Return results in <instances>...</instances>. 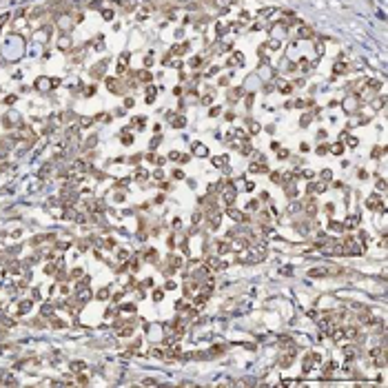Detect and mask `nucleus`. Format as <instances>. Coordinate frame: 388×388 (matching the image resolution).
I'll use <instances>...</instances> for the list:
<instances>
[{"instance_id": "obj_1", "label": "nucleus", "mask_w": 388, "mask_h": 388, "mask_svg": "<svg viewBox=\"0 0 388 388\" xmlns=\"http://www.w3.org/2000/svg\"><path fill=\"white\" fill-rule=\"evenodd\" d=\"M342 253L344 255H362V246L355 242V238H346L342 242Z\"/></svg>"}, {"instance_id": "obj_2", "label": "nucleus", "mask_w": 388, "mask_h": 388, "mask_svg": "<svg viewBox=\"0 0 388 388\" xmlns=\"http://www.w3.org/2000/svg\"><path fill=\"white\" fill-rule=\"evenodd\" d=\"M319 362H321V359H319L317 353H308V355L304 357V364H302V368H304V373H310V371H313V366H317Z\"/></svg>"}, {"instance_id": "obj_3", "label": "nucleus", "mask_w": 388, "mask_h": 388, "mask_svg": "<svg viewBox=\"0 0 388 388\" xmlns=\"http://www.w3.org/2000/svg\"><path fill=\"white\" fill-rule=\"evenodd\" d=\"M36 87L38 89H42V91H49V87H58V80H51V78H38L36 80Z\"/></svg>"}, {"instance_id": "obj_4", "label": "nucleus", "mask_w": 388, "mask_h": 388, "mask_svg": "<svg viewBox=\"0 0 388 388\" xmlns=\"http://www.w3.org/2000/svg\"><path fill=\"white\" fill-rule=\"evenodd\" d=\"M229 217H231L233 222H240V224H242V222H249V215H244V213L238 211V209H229Z\"/></svg>"}, {"instance_id": "obj_5", "label": "nucleus", "mask_w": 388, "mask_h": 388, "mask_svg": "<svg viewBox=\"0 0 388 388\" xmlns=\"http://www.w3.org/2000/svg\"><path fill=\"white\" fill-rule=\"evenodd\" d=\"M297 36H299V38H304V40H310V38H313V29H310L308 25H299Z\"/></svg>"}, {"instance_id": "obj_6", "label": "nucleus", "mask_w": 388, "mask_h": 388, "mask_svg": "<svg viewBox=\"0 0 388 388\" xmlns=\"http://www.w3.org/2000/svg\"><path fill=\"white\" fill-rule=\"evenodd\" d=\"M209 268H213V271H224V268H229V266H226V262L217 260V257H211V260H209Z\"/></svg>"}, {"instance_id": "obj_7", "label": "nucleus", "mask_w": 388, "mask_h": 388, "mask_svg": "<svg viewBox=\"0 0 388 388\" xmlns=\"http://www.w3.org/2000/svg\"><path fill=\"white\" fill-rule=\"evenodd\" d=\"M107 87L113 89V93H124V89L120 87V82H118L116 78H107Z\"/></svg>"}, {"instance_id": "obj_8", "label": "nucleus", "mask_w": 388, "mask_h": 388, "mask_svg": "<svg viewBox=\"0 0 388 388\" xmlns=\"http://www.w3.org/2000/svg\"><path fill=\"white\" fill-rule=\"evenodd\" d=\"M249 171H251V173H262V171H266V162H264V160H260V162H255V164L249 166Z\"/></svg>"}, {"instance_id": "obj_9", "label": "nucleus", "mask_w": 388, "mask_h": 388, "mask_svg": "<svg viewBox=\"0 0 388 388\" xmlns=\"http://www.w3.org/2000/svg\"><path fill=\"white\" fill-rule=\"evenodd\" d=\"M242 62H244V55H242L240 51H235L233 58H229V62H226V64H229V67H235V64H242Z\"/></svg>"}, {"instance_id": "obj_10", "label": "nucleus", "mask_w": 388, "mask_h": 388, "mask_svg": "<svg viewBox=\"0 0 388 388\" xmlns=\"http://www.w3.org/2000/svg\"><path fill=\"white\" fill-rule=\"evenodd\" d=\"M355 107H357V100L353 98V96H348L346 100H344V109L348 111V113H353L355 111Z\"/></svg>"}, {"instance_id": "obj_11", "label": "nucleus", "mask_w": 388, "mask_h": 388, "mask_svg": "<svg viewBox=\"0 0 388 388\" xmlns=\"http://www.w3.org/2000/svg\"><path fill=\"white\" fill-rule=\"evenodd\" d=\"M235 195H238V191H235L233 186L226 188V191H224V200H226V204H233V202H235Z\"/></svg>"}, {"instance_id": "obj_12", "label": "nucleus", "mask_w": 388, "mask_h": 388, "mask_svg": "<svg viewBox=\"0 0 388 388\" xmlns=\"http://www.w3.org/2000/svg\"><path fill=\"white\" fill-rule=\"evenodd\" d=\"M368 209H379V211H382V209H384V204H382V200H379L377 195H373L371 200H368Z\"/></svg>"}, {"instance_id": "obj_13", "label": "nucleus", "mask_w": 388, "mask_h": 388, "mask_svg": "<svg viewBox=\"0 0 388 388\" xmlns=\"http://www.w3.org/2000/svg\"><path fill=\"white\" fill-rule=\"evenodd\" d=\"M69 47H71V38H69V36H62L60 40H58V49H62V51H67Z\"/></svg>"}, {"instance_id": "obj_14", "label": "nucleus", "mask_w": 388, "mask_h": 388, "mask_svg": "<svg viewBox=\"0 0 388 388\" xmlns=\"http://www.w3.org/2000/svg\"><path fill=\"white\" fill-rule=\"evenodd\" d=\"M220 220H222L220 213H211V217H209V226H211V229H217V226H220Z\"/></svg>"}, {"instance_id": "obj_15", "label": "nucleus", "mask_w": 388, "mask_h": 388, "mask_svg": "<svg viewBox=\"0 0 388 388\" xmlns=\"http://www.w3.org/2000/svg\"><path fill=\"white\" fill-rule=\"evenodd\" d=\"M29 310H31V302H29V299L20 302V306H18V315H25V313H29Z\"/></svg>"}, {"instance_id": "obj_16", "label": "nucleus", "mask_w": 388, "mask_h": 388, "mask_svg": "<svg viewBox=\"0 0 388 388\" xmlns=\"http://www.w3.org/2000/svg\"><path fill=\"white\" fill-rule=\"evenodd\" d=\"M195 293H197V284H191V282H188L186 286H184V295L191 297V295H195Z\"/></svg>"}, {"instance_id": "obj_17", "label": "nucleus", "mask_w": 388, "mask_h": 388, "mask_svg": "<svg viewBox=\"0 0 388 388\" xmlns=\"http://www.w3.org/2000/svg\"><path fill=\"white\" fill-rule=\"evenodd\" d=\"M231 251V242H217V253H229Z\"/></svg>"}, {"instance_id": "obj_18", "label": "nucleus", "mask_w": 388, "mask_h": 388, "mask_svg": "<svg viewBox=\"0 0 388 388\" xmlns=\"http://www.w3.org/2000/svg\"><path fill=\"white\" fill-rule=\"evenodd\" d=\"M193 153L195 155H206V146L200 144V142H195V144H193Z\"/></svg>"}, {"instance_id": "obj_19", "label": "nucleus", "mask_w": 388, "mask_h": 388, "mask_svg": "<svg viewBox=\"0 0 388 388\" xmlns=\"http://www.w3.org/2000/svg\"><path fill=\"white\" fill-rule=\"evenodd\" d=\"M242 91H244V89H231V91H229V100H233V102L240 100V98H242Z\"/></svg>"}, {"instance_id": "obj_20", "label": "nucleus", "mask_w": 388, "mask_h": 388, "mask_svg": "<svg viewBox=\"0 0 388 388\" xmlns=\"http://www.w3.org/2000/svg\"><path fill=\"white\" fill-rule=\"evenodd\" d=\"M171 120H173V127H175V129H182V127H184V122H186L182 116H171Z\"/></svg>"}, {"instance_id": "obj_21", "label": "nucleus", "mask_w": 388, "mask_h": 388, "mask_svg": "<svg viewBox=\"0 0 388 388\" xmlns=\"http://www.w3.org/2000/svg\"><path fill=\"white\" fill-rule=\"evenodd\" d=\"M213 166H217V169H224V166H226V155L213 158Z\"/></svg>"}, {"instance_id": "obj_22", "label": "nucleus", "mask_w": 388, "mask_h": 388, "mask_svg": "<svg viewBox=\"0 0 388 388\" xmlns=\"http://www.w3.org/2000/svg\"><path fill=\"white\" fill-rule=\"evenodd\" d=\"M280 93H284V96H291V93H293V84L282 82V84H280Z\"/></svg>"}, {"instance_id": "obj_23", "label": "nucleus", "mask_w": 388, "mask_h": 388, "mask_svg": "<svg viewBox=\"0 0 388 388\" xmlns=\"http://www.w3.org/2000/svg\"><path fill=\"white\" fill-rule=\"evenodd\" d=\"M324 188H326V186L321 184V182H319V184H317V182H313V184L308 186V193H319V191H324Z\"/></svg>"}, {"instance_id": "obj_24", "label": "nucleus", "mask_w": 388, "mask_h": 388, "mask_svg": "<svg viewBox=\"0 0 388 388\" xmlns=\"http://www.w3.org/2000/svg\"><path fill=\"white\" fill-rule=\"evenodd\" d=\"M231 7V0H217V11H226Z\"/></svg>"}, {"instance_id": "obj_25", "label": "nucleus", "mask_w": 388, "mask_h": 388, "mask_svg": "<svg viewBox=\"0 0 388 388\" xmlns=\"http://www.w3.org/2000/svg\"><path fill=\"white\" fill-rule=\"evenodd\" d=\"M138 78H140L142 82H151V73H149V71H140Z\"/></svg>"}, {"instance_id": "obj_26", "label": "nucleus", "mask_w": 388, "mask_h": 388, "mask_svg": "<svg viewBox=\"0 0 388 388\" xmlns=\"http://www.w3.org/2000/svg\"><path fill=\"white\" fill-rule=\"evenodd\" d=\"M344 355H348V357L357 355V348H355V344H353V346H346V348H344Z\"/></svg>"}, {"instance_id": "obj_27", "label": "nucleus", "mask_w": 388, "mask_h": 388, "mask_svg": "<svg viewBox=\"0 0 388 388\" xmlns=\"http://www.w3.org/2000/svg\"><path fill=\"white\" fill-rule=\"evenodd\" d=\"M133 124H135V129H144L146 120H144V118H135V120H133Z\"/></svg>"}, {"instance_id": "obj_28", "label": "nucleus", "mask_w": 388, "mask_h": 388, "mask_svg": "<svg viewBox=\"0 0 388 388\" xmlns=\"http://www.w3.org/2000/svg\"><path fill=\"white\" fill-rule=\"evenodd\" d=\"M71 368H73V371H84V368H87V364H84V362H73Z\"/></svg>"}, {"instance_id": "obj_29", "label": "nucleus", "mask_w": 388, "mask_h": 388, "mask_svg": "<svg viewBox=\"0 0 388 388\" xmlns=\"http://www.w3.org/2000/svg\"><path fill=\"white\" fill-rule=\"evenodd\" d=\"M44 273H47V275H53V273H58V268H55V264H47Z\"/></svg>"}, {"instance_id": "obj_30", "label": "nucleus", "mask_w": 388, "mask_h": 388, "mask_svg": "<svg viewBox=\"0 0 388 388\" xmlns=\"http://www.w3.org/2000/svg\"><path fill=\"white\" fill-rule=\"evenodd\" d=\"M315 211H317V209H315V202H313V200H310V202H308V204H306V213H308V215H313V213H315Z\"/></svg>"}, {"instance_id": "obj_31", "label": "nucleus", "mask_w": 388, "mask_h": 388, "mask_svg": "<svg viewBox=\"0 0 388 388\" xmlns=\"http://www.w3.org/2000/svg\"><path fill=\"white\" fill-rule=\"evenodd\" d=\"M146 177H149L146 171H138V173H135V180H138V182H142V180H146Z\"/></svg>"}, {"instance_id": "obj_32", "label": "nucleus", "mask_w": 388, "mask_h": 388, "mask_svg": "<svg viewBox=\"0 0 388 388\" xmlns=\"http://www.w3.org/2000/svg\"><path fill=\"white\" fill-rule=\"evenodd\" d=\"M80 124H82V127H91V124H93V118H80Z\"/></svg>"}, {"instance_id": "obj_33", "label": "nucleus", "mask_w": 388, "mask_h": 388, "mask_svg": "<svg viewBox=\"0 0 388 388\" xmlns=\"http://www.w3.org/2000/svg\"><path fill=\"white\" fill-rule=\"evenodd\" d=\"M330 151H333L335 155H339V153L344 151V146H342V144H333V146H330Z\"/></svg>"}, {"instance_id": "obj_34", "label": "nucleus", "mask_w": 388, "mask_h": 388, "mask_svg": "<svg viewBox=\"0 0 388 388\" xmlns=\"http://www.w3.org/2000/svg\"><path fill=\"white\" fill-rule=\"evenodd\" d=\"M357 220H359L357 215H351V217L346 220V226H355V224H357Z\"/></svg>"}, {"instance_id": "obj_35", "label": "nucleus", "mask_w": 388, "mask_h": 388, "mask_svg": "<svg viewBox=\"0 0 388 388\" xmlns=\"http://www.w3.org/2000/svg\"><path fill=\"white\" fill-rule=\"evenodd\" d=\"M213 96H215V91H211V93H206V96L202 98V102H204V105H209V102L213 100Z\"/></svg>"}, {"instance_id": "obj_36", "label": "nucleus", "mask_w": 388, "mask_h": 388, "mask_svg": "<svg viewBox=\"0 0 388 388\" xmlns=\"http://www.w3.org/2000/svg\"><path fill=\"white\" fill-rule=\"evenodd\" d=\"M188 62H191V67L195 69V67H200V64H202V58H191Z\"/></svg>"}, {"instance_id": "obj_37", "label": "nucleus", "mask_w": 388, "mask_h": 388, "mask_svg": "<svg viewBox=\"0 0 388 388\" xmlns=\"http://www.w3.org/2000/svg\"><path fill=\"white\" fill-rule=\"evenodd\" d=\"M186 302H175V310H186Z\"/></svg>"}, {"instance_id": "obj_38", "label": "nucleus", "mask_w": 388, "mask_h": 388, "mask_svg": "<svg viewBox=\"0 0 388 388\" xmlns=\"http://www.w3.org/2000/svg\"><path fill=\"white\" fill-rule=\"evenodd\" d=\"M102 18H105V20H111V18H113V11H111V9H105V11H102Z\"/></svg>"}, {"instance_id": "obj_39", "label": "nucleus", "mask_w": 388, "mask_h": 388, "mask_svg": "<svg viewBox=\"0 0 388 388\" xmlns=\"http://www.w3.org/2000/svg\"><path fill=\"white\" fill-rule=\"evenodd\" d=\"M344 226L342 224H337V222H330V231H342Z\"/></svg>"}, {"instance_id": "obj_40", "label": "nucleus", "mask_w": 388, "mask_h": 388, "mask_svg": "<svg viewBox=\"0 0 388 388\" xmlns=\"http://www.w3.org/2000/svg\"><path fill=\"white\" fill-rule=\"evenodd\" d=\"M98 297H100V299H107V297H109V291H107V288H102V291L98 293Z\"/></svg>"}, {"instance_id": "obj_41", "label": "nucleus", "mask_w": 388, "mask_h": 388, "mask_svg": "<svg viewBox=\"0 0 388 388\" xmlns=\"http://www.w3.org/2000/svg\"><path fill=\"white\" fill-rule=\"evenodd\" d=\"M51 324H53L55 328H64V321H60V319H51Z\"/></svg>"}, {"instance_id": "obj_42", "label": "nucleus", "mask_w": 388, "mask_h": 388, "mask_svg": "<svg viewBox=\"0 0 388 388\" xmlns=\"http://www.w3.org/2000/svg\"><path fill=\"white\" fill-rule=\"evenodd\" d=\"M280 44H282L280 40H271V42H268V47H271V49H280Z\"/></svg>"}, {"instance_id": "obj_43", "label": "nucleus", "mask_w": 388, "mask_h": 388, "mask_svg": "<svg viewBox=\"0 0 388 388\" xmlns=\"http://www.w3.org/2000/svg\"><path fill=\"white\" fill-rule=\"evenodd\" d=\"M131 140H133V138H131L129 133H122V142H124V144H131Z\"/></svg>"}, {"instance_id": "obj_44", "label": "nucleus", "mask_w": 388, "mask_h": 388, "mask_svg": "<svg viewBox=\"0 0 388 388\" xmlns=\"http://www.w3.org/2000/svg\"><path fill=\"white\" fill-rule=\"evenodd\" d=\"M169 158H171V160H180V158H182V153H177V151H171V153H169Z\"/></svg>"}, {"instance_id": "obj_45", "label": "nucleus", "mask_w": 388, "mask_h": 388, "mask_svg": "<svg viewBox=\"0 0 388 388\" xmlns=\"http://www.w3.org/2000/svg\"><path fill=\"white\" fill-rule=\"evenodd\" d=\"M217 71H220V69H217V67H211V69H209V73H204V75H206V78H211V75H215Z\"/></svg>"}, {"instance_id": "obj_46", "label": "nucleus", "mask_w": 388, "mask_h": 388, "mask_svg": "<svg viewBox=\"0 0 388 388\" xmlns=\"http://www.w3.org/2000/svg\"><path fill=\"white\" fill-rule=\"evenodd\" d=\"M257 131H260V124L257 122H251V133H257Z\"/></svg>"}, {"instance_id": "obj_47", "label": "nucleus", "mask_w": 388, "mask_h": 388, "mask_svg": "<svg viewBox=\"0 0 388 388\" xmlns=\"http://www.w3.org/2000/svg\"><path fill=\"white\" fill-rule=\"evenodd\" d=\"M93 93H96V87H87V89H84V96H93Z\"/></svg>"}, {"instance_id": "obj_48", "label": "nucleus", "mask_w": 388, "mask_h": 388, "mask_svg": "<svg viewBox=\"0 0 388 388\" xmlns=\"http://www.w3.org/2000/svg\"><path fill=\"white\" fill-rule=\"evenodd\" d=\"M209 116L213 118V116H220V107H213L211 111H209Z\"/></svg>"}, {"instance_id": "obj_49", "label": "nucleus", "mask_w": 388, "mask_h": 388, "mask_svg": "<svg viewBox=\"0 0 388 388\" xmlns=\"http://www.w3.org/2000/svg\"><path fill=\"white\" fill-rule=\"evenodd\" d=\"M315 51L321 55V53H324V44H321V42H317V44H315Z\"/></svg>"}, {"instance_id": "obj_50", "label": "nucleus", "mask_w": 388, "mask_h": 388, "mask_svg": "<svg viewBox=\"0 0 388 388\" xmlns=\"http://www.w3.org/2000/svg\"><path fill=\"white\" fill-rule=\"evenodd\" d=\"M173 177H175V180H182V177H184V173H182V171H177V169H175V171H173Z\"/></svg>"}, {"instance_id": "obj_51", "label": "nucleus", "mask_w": 388, "mask_h": 388, "mask_svg": "<svg viewBox=\"0 0 388 388\" xmlns=\"http://www.w3.org/2000/svg\"><path fill=\"white\" fill-rule=\"evenodd\" d=\"M118 257H120V260H127V257H129V251H120Z\"/></svg>"}, {"instance_id": "obj_52", "label": "nucleus", "mask_w": 388, "mask_h": 388, "mask_svg": "<svg viewBox=\"0 0 388 388\" xmlns=\"http://www.w3.org/2000/svg\"><path fill=\"white\" fill-rule=\"evenodd\" d=\"M197 222H202V213H195V215H193V224H197Z\"/></svg>"}, {"instance_id": "obj_53", "label": "nucleus", "mask_w": 388, "mask_h": 388, "mask_svg": "<svg viewBox=\"0 0 388 388\" xmlns=\"http://www.w3.org/2000/svg\"><path fill=\"white\" fill-rule=\"evenodd\" d=\"M153 299H155V302L162 299V291H155V293H153Z\"/></svg>"}, {"instance_id": "obj_54", "label": "nucleus", "mask_w": 388, "mask_h": 388, "mask_svg": "<svg viewBox=\"0 0 388 388\" xmlns=\"http://www.w3.org/2000/svg\"><path fill=\"white\" fill-rule=\"evenodd\" d=\"M160 140H162V138H153V142H151V149H155V146L160 144Z\"/></svg>"}, {"instance_id": "obj_55", "label": "nucleus", "mask_w": 388, "mask_h": 388, "mask_svg": "<svg viewBox=\"0 0 388 388\" xmlns=\"http://www.w3.org/2000/svg\"><path fill=\"white\" fill-rule=\"evenodd\" d=\"M348 146H357V138H348Z\"/></svg>"}, {"instance_id": "obj_56", "label": "nucleus", "mask_w": 388, "mask_h": 388, "mask_svg": "<svg viewBox=\"0 0 388 388\" xmlns=\"http://www.w3.org/2000/svg\"><path fill=\"white\" fill-rule=\"evenodd\" d=\"M280 177H282V175H280V173H273V175H271V180H273V182H282V180H280Z\"/></svg>"}, {"instance_id": "obj_57", "label": "nucleus", "mask_w": 388, "mask_h": 388, "mask_svg": "<svg viewBox=\"0 0 388 388\" xmlns=\"http://www.w3.org/2000/svg\"><path fill=\"white\" fill-rule=\"evenodd\" d=\"M330 175H333L330 171H321V177H324V180H330Z\"/></svg>"}, {"instance_id": "obj_58", "label": "nucleus", "mask_w": 388, "mask_h": 388, "mask_svg": "<svg viewBox=\"0 0 388 388\" xmlns=\"http://www.w3.org/2000/svg\"><path fill=\"white\" fill-rule=\"evenodd\" d=\"M155 384H158L155 379H144V386H155Z\"/></svg>"}, {"instance_id": "obj_59", "label": "nucleus", "mask_w": 388, "mask_h": 388, "mask_svg": "<svg viewBox=\"0 0 388 388\" xmlns=\"http://www.w3.org/2000/svg\"><path fill=\"white\" fill-rule=\"evenodd\" d=\"M71 275H73V277H82V271H80V268H75V271L71 273Z\"/></svg>"}, {"instance_id": "obj_60", "label": "nucleus", "mask_w": 388, "mask_h": 388, "mask_svg": "<svg viewBox=\"0 0 388 388\" xmlns=\"http://www.w3.org/2000/svg\"><path fill=\"white\" fill-rule=\"evenodd\" d=\"M182 2H188V0H182Z\"/></svg>"}]
</instances>
